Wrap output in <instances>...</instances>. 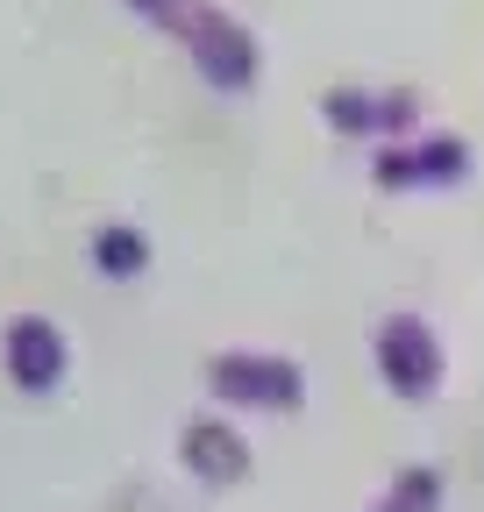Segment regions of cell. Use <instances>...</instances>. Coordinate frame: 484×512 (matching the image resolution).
Masks as SVG:
<instances>
[{
  "label": "cell",
  "mask_w": 484,
  "mask_h": 512,
  "mask_svg": "<svg viewBox=\"0 0 484 512\" xmlns=\"http://www.w3.org/2000/svg\"><path fill=\"white\" fill-rule=\"evenodd\" d=\"M93 271H100V278H143V271H150V235L129 228V221L100 228V235H93Z\"/></svg>",
  "instance_id": "cell-8"
},
{
  "label": "cell",
  "mask_w": 484,
  "mask_h": 512,
  "mask_svg": "<svg viewBox=\"0 0 484 512\" xmlns=\"http://www.w3.org/2000/svg\"><path fill=\"white\" fill-rule=\"evenodd\" d=\"M378 370H385V384L399 399H428L442 384V342L420 328L413 313H392L385 335H378Z\"/></svg>",
  "instance_id": "cell-3"
},
{
  "label": "cell",
  "mask_w": 484,
  "mask_h": 512,
  "mask_svg": "<svg viewBox=\"0 0 484 512\" xmlns=\"http://www.w3.org/2000/svg\"><path fill=\"white\" fill-rule=\"evenodd\" d=\"M207 384H214V399L250 406V413H292L299 399H307V377H299V363L257 356V349H221L214 370H207Z\"/></svg>",
  "instance_id": "cell-2"
},
{
  "label": "cell",
  "mask_w": 484,
  "mask_h": 512,
  "mask_svg": "<svg viewBox=\"0 0 484 512\" xmlns=\"http://www.w3.org/2000/svg\"><path fill=\"white\" fill-rule=\"evenodd\" d=\"M463 143L456 136H420V143H385L378 157V185L385 192H428V185H456L463 178Z\"/></svg>",
  "instance_id": "cell-5"
},
{
  "label": "cell",
  "mask_w": 484,
  "mask_h": 512,
  "mask_svg": "<svg viewBox=\"0 0 484 512\" xmlns=\"http://www.w3.org/2000/svg\"><path fill=\"white\" fill-rule=\"evenodd\" d=\"M442 505V477L435 470H399L392 477V498L371 505V512H435Z\"/></svg>",
  "instance_id": "cell-9"
},
{
  "label": "cell",
  "mask_w": 484,
  "mask_h": 512,
  "mask_svg": "<svg viewBox=\"0 0 484 512\" xmlns=\"http://www.w3.org/2000/svg\"><path fill=\"white\" fill-rule=\"evenodd\" d=\"M420 121L413 93H371V86H335L328 93V128L349 143H399Z\"/></svg>",
  "instance_id": "cell-4"
},
{
  "label": "cell",
  "mask_w": 484,
  "mask_h": 512,
  "mask_svg": "<svg viewBox=\"0 0 484 512\" xmlns=\"http://www.w3.org/2000/svg\"><path fill=\"white\" fill-rule=\"evenodd\" d=\"M178 456H186V470L200 484H214V491L250 477V441H242L235 427H221V420H193L186 434H178Z\"/></svg>",
  "instance_id": "cell-7"
},
{
  "label": "cell",
  "mask_w": 484,
  "mask_h": 512,
  "mask_svg": "<svg viewBox=\"0 0 484 512\" xmlns=\"http://www.w3.org/2000/svg\"><path fill=\"white\" fill-rule=\"evenodd\" d=\"M129 8H136L143 22H157V29H164V22H171L178 8H186V0H129Z\"/></svg>",
  "instance_id": "cell-10"
},
{
  "label": "cell",
  "mask_w": 484,
  "mask_h": 512,
  "mask_svg": "<svg viewBox=\"0 0 484 512\" xmlns=\"http://www.w3.org/2000/svg\"><path fill=\"white\" fill-rule=\"evenodd\" d=\"M0 363H8V377L22 384V392H57L72 349H65V335H57L50 320H15L8 342H0Z\"/></svg>",
  "instance_id": "cell-6"
},
{
  "label": "cell",
  "mask_w": 484,
  "mask_h": 512,
  "mask_svg": "<svg viewBox=\"0 0 484 512\" xmlns=\"http://www.w3.org/2000/svg\"><path fill=\"white\" fill-rule=\"evenodd\" d=\"M164 36L193 50L200 79H207L214 93H250V86H257V72H264L257 36L242 29V22H228L221 8H207V0H186V8L164 22Z\"/></svg>",
  "instance_id": "cell-1"
}]
</instances>
